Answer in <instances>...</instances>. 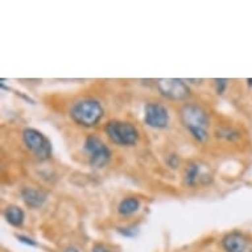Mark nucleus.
Wrapping results in <instances>:
<instances>
[{
	"mask_svg": "<svg viewBox=\"0 0 252 252\" xmlns=\"http://www.w3.org/2000/svg\"><path fill=\"white\" fill-rule=\"evenodd\" d=\"M62 252H79V250H78V248L73 247V246H70V247L65 248V250H63Z\"/></svg>",
	"mask_w": 252,
	"mask_h": 252,
	"instance_id": "obj_16",
	"label": "nucleus"
},
{
	"mask_svg": "<svg viewBox=\"0 0 252 252\" xmlns=\"http://www.w3.org/2000/svg\"><path fill=\"white\" fill-rule=\"evenodd\" d=\"M16 238L19 240H20L21 243L24 244H28V246H37V243L34 242L33 239H31V238H28V236H24V235H16Z\"/></svg>",
	"mask_w": 252,
	"mask_h": 252,
	"instance_id": "obj_14",
	"label": "nucleus"
},
{
	"mask_svg": "<svg viewBox=\"0 0 252 252\" xmlns=\"http://www.w3.org/2000/svg\"><path fill=\"white\" fill-rule=\"evenodd\" d=\"M140 209V201L136 197H127L120 201L118 211L120 215H131Z\"/></svg>",
	"mask_w": 252,
	"mask_h": 252,
	"instance_id": "obj_11",
	"label": "nucleus"
},
{
	"mask_svg": "<svg viewBox=\"0 0 252 252\" xmlns=\"http://www.w3.org/2000/svg\"><path fill=\"white\" fill-rule=\"evenodd\" d=\"M23 141L25 147L37 157L38 160H48L52 156V145L40 131L25 128L23 131Z\"/></svg>",
	"mask_w": 252,
	"mask_h": 252,
	"instance_id": "obj_4",
	"label": "nucleus"
},
{
	"mask_svg": "<svg viewBox=\"0 0 252 252\" xmlns=\"http://www.w3.org/2000/svg\"><path fill=\"white\" fill-rule=\"evenodd\" d=\"M156 86L160 94L170 100H185L190 95V89L184 79L160 78L156 81Z\"/></svg>",
	"mask_w": 252,
	"mask_h": 252,
	"instance_id": "obj_6",
	"label": "nucleus"
},
{
	"mask_svg": "<svg viewBox=\"0 0 252 252\" xmlns=\"http://www.w3.org/2000/svg\"><path fill=\"white\" fill-rule=\"evenodd\" d=\"M104 110L96 99L85 98L73 103L70 107V118L81 127L91 128L103 119Z\"/></svg>",
	"mask_w": 252,
	"mask_h": 252,
	"instance_id": "obj_2",
	"label": "nucleus"
},
{
	"mask_svg": "<svg viewBox=\"0 0 252 252\" xmlns=\"http://www.w3.org/2000/svg\"><path fill=\"white\" fill-rule=\"evenodd\" d=\"M104 132L114 144L120 147H131L136 144L139 140V131L133 124L128 122L111 120L106 124Z\"/></svg>",
	"mask_w": 252,
	"mask_h": 252,
	"instance_id": "obj_3",
	"label": "nucleus"
},
{
	"mask_svg": "<svg viewBox=\"0 0 252 252\" xmlns=\"http://www.w3.org/2000/svg\"><path fill=\"white\" fill-rule=\"evenodd\" d=\"M21 198L25 202V205L32 209H40L44 206L46 202L48 195L40 189H34V188H24L21 190Z\"/></svg>",
	"mask_w": 252,
	"mask_h": 252,
	"instance_id": "obj_8",
	"label": "nucleus"
},
{
	"mask_svg": "<svg viewBox=\"0 0 252 252\" xmlns=\"http://www.w3.org/2000/svg\"><path fill=\"white\" fill-rule=\"evenodd\" d=\"M4 218L9 224H12L13 227H21L24 223L25 214L20 207L8 206L4 211Z\"/></svg>",
	"mask_w": 252,
	"mask_h": 252,
	"instance_id": "obj_10",
	"label": "nucleus"
},
{
	"mask_svg": "<svg viewBox=\"0 0 252 252\" xmlns=\"http://www.w3.org/2000/svg\"><path fill=\"white\" fill-rule=\"evenodd\" d=\"M83 149L86 151L90 158V164L95 168H103L111 160V151L95 135H90L85 140Z\"/></svg>",
	"mask_w": 252,
	"mask_h": 252,
	"instance_id": "obj_5",
	"label": "nucleus"
},
{
	"mask_svg": "<svg viewBox=\"0 0 252 252\" xmlns=\"http://www.w3.org/2000/svg\"><path fill=\"white\" fill-rule=\"evenodd\" d=\"M199 174V166L197 164H190V165L188 166V169H186V184H189V185H194L195 181H197V177H198Z\"/></svg>",
	"mask_w": 252,
	"mask_h": 252,
	"instance_id": "obj_12",
	"label": "nucleus"
},
{
	"mask_svg": "<svg viewBox=\"0 0 252 252\" xmlns=\"http://www.w3.org/2000/svg\"><path fill=\"white\" fill-rule=\"evenodd\" d=\"M228 81L224 78L220 79H215V85H217V93L218 94H223L224 90H226V87H227Z\"/></svg>",
	"mask_w": 252,
	"mask_h": 252,
	"instance_id": "obj_13",
	"label": "nucleus"
},
{
	"mask_svg": "<svg viewBox=\"0 0 252 252\" xmlns=\"http://www.w3.org/2000/svg\"><path fill=\"white\" fill-rule=\"evenodd\" d=\"M144 123L155 129H164L169 124V112L158 102L147 103L144 108Z\"/></svg>",
	"mask_w": 252,
	"mask_h": 252,
	"instance_id": "obj_7",
	"label": "nucleus"
},
{
	"mask_svg": "<svg viewBox=\"0 0 252 252\" xmlns=\"http://www.w3.org/2000/svg\"><path fill=\"white\" fill-rule=\"evenodd\" d=\"M180 119L190 135L199 143H205L209 137V115L199 104L186 103L180 110Z\"/></svg>",
	"mask_w": 252,
	"mask_h": 252,
	"instance_id": "obj_1",
	"label": "nucleus"
},
{
	"mask_svg": "<svg viewBox=\"0 0 252 252\" xmlns=\"http://www.w3.org/2000/svg\"><path fill=\"white\" fill-rule=\"evenodd\" d=\"M222 246L227 252H244L247 248V240L240 232H230L222 240Z\"/></svg>",
	"mask_w": 252,
	"mask_h": 252,
	"instance_id": "obj_9",
	"label": "nucleus"
},
{
	"mask_svg": "<svg viewBox=\"0 0 252 252\" xmlns=\"http://www.w3.org/2000/svg\"><path fill=\"white\" fill-rule=\"evenodd\" d=\"M91 252H111V251H110L106 246H103V244H95V246L93 247V251Z\"/></svg>",
	"mask_w": 252,
	"mask_h": 252,
	"instance_id": "obj_15",
	"label": "nucleus"
}]
</instances>
